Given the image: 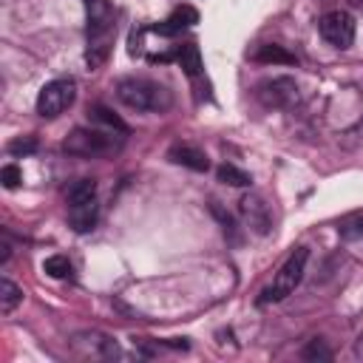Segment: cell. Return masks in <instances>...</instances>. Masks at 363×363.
<instances>
[{"mask_svg": "<svg viewBox=\"0 0 363 363\" xmlns=\"http://www.w3.org/2000/svg\"><path fill=\"white\" fill-rule=\"evenodd\" d=\"M85 3V20H88V48H85V62L88 68H99L113 45L116 34V11L111 0H82Z\"/></svg>", "mask_w": 363, "mask_h": 363, "instance_id": "6da1fadb", "label": "cell"}, {"mask_svg": "<svg viewBox=\"0 0 363 363\" xmlns=\"http://www.w3.org/2000/svg\"><path fill=\"white\" fill-rule=\"evenodd\" d=\"M116 96L133 108V111H150V113H162L173 105V94L153 79L145 77H125L116 82Z\"/></svg>", "mask_w": 363, "mask_h": 363, "instance_id": "7a4b0ae2", "label": "cell"}, {"mask_svg": "<svg viewBox=\"0 0 363 363\" xmlns=\"http://www.w3.org/2000/svg\"><path fill=\"white\" fill-rule=\"evenodd\" d=\"M125 133L119 130H108V128H74L68 133V139L62 142L65 153L71 156H82V159H96V156H111L122 147Z\"/></svg>", "mask_w": 363, "mask_h": 363, "instance_id": "3957f363", "label": "cell"}, {"mask_svg": "<svg viewBox=\"0 0 363 363\" xmlns=\"http://www.w3.org/2000/svg\"><path fill=\"white\" fill-rule=\"evenodd\" d=\"M99 218V201H96V182L79 179L68 187V224L77 233H91Z\"/></svg>", "mask_w": 363, "mask_h": 363, "instance_id": "277c9868", "label": "cell"}, {"mask_svg": "<svg viewBox=\"0 0 363 363\" xmlns=\"http://www.w3.org/2000/svg\"><path fill=\"white\" fill-rule=\"evenodd\" d=\"M306 261H309V250H306V247H295V250L289 252V258L281 264V269L275 272L272 284L258 295V306L278 303V301H284L286 295H292V292H295V286H298V284H301V278H303Z\"/></svg>", "mask_w": 363, "mask_h": 363, "instance_id": "5b68a950", "label": "cell"}, {"mask_svg": "<svg viewBox=\"0 0 363 363\" xmlns=\"http://www.w3.org/2000/svg\"><path fill=\"white\" fill-rule=\"evenodd\" d=\"M74 99H77V82L71 77L51 79L37 94V113L43 119H57L60 113H65L74 105Z\"/></svg>", "mask_w": 363, "mask_h": 363, "instance_id": "8992f818", "label": "cell"}, {"mask_svg": "<svg viewBox=\"0 0 363 363\" xmlns=\"http://www.w3.org/2000/svg\"><path fill=\"white\" fill-rule=\"evenodd\" d=\"M320 37L335 48H349L354 40V17L343 9H332L318 20Z\"/></svg>", "mask_w": 363, "mask_h": 363, "instance_id": "52a82bcc", "label": "cell"}, {"mask_svg": "<svg viewBox=\"0 0 363 363\" xmlns=\"http://www.w3.org/2000/svg\"><path fill=\"white\" fill-rule=\"evenodd\" d=\"M258 99L267 108H289L298 102V85L292 77H275V79H264L258 85Z\"/></svg>", "mask_w": 363, "mask_h": 363, "instance_id": "ba28073f", "label": "cell"}, {"mask_svg": "<svg viewBox=\"0 0 363 363\" xmlns=\"http://www.w3.org/2000/svg\"><path fill=\"white\" fill-rule=\"evenodd\" d=\"M238 213H241L244 224H247L255 235H267V233L272 230V210H269V204L264 201V196L247 193V196L238 201Z\"/></svg>", "mask_w": 363, "mask_h": 363, "instance_id": "9c48e42d", "label": "cell"}, {"mask_svg": "<svg viewBox=\"0 0 363 363\" xmlns=\"http://www.w3.org/2000/svg\"><path fill=\"white\" fill-rule=\"evenodd\" d=\"M74 349L82 357H116L119 354L116 343L102 332H79V335H74Z\"/></svg>", "mask_w": 363, "mask_h": 363, "instance_id": "30bf717a", "label": "cell"}, {"mask_svg": "<svg viewBox=\"0 0 363 363\" xmlns=\"http://www.w3.org/2000/svg\"><path fill=\"white\" fill-rule=\"evenodd\" d=\"M196 23H199V11H196L193 6H179V9L170 11L167 20L150 26V31H153V34H162V37H173V34H179L182 28H190V26H196Z\"/></svg>", "mask_w": 363, "mask_h": 363, "instance_id": "8fae6325", "label": "cell"}, {"mask_svg": "<svg viewBox=\"0 0 363 363\" xmlns=\"http://www.w3.org/2000/svg\"><path fill=\"white\" fill-rule=\"evenodd\" d=\"M167 159H170V162H176V164H182V167L199 170V173H204V170L210 167L207 156H204L199 147H193V145H173V147H170V153H167Z\"/></svg>", "mask_w": 363, "mask_h": 363, "instance_id": "7c38bea8", "label": "cell"}, {"mask_svg": "<svg viewBox=\"0 0 363 363\" xmlns=\"http://www.w3.org/2000/svg\"><path fill=\"white\" fill-rule=\"evenodd\" d=\"M173 57H176V62L184 68L187 77H196V74L201 71V54H199V45H196V43H184V45H179Z\"/></svg>", "mask_w": 363, "mask_h": 363, "instance_id": "4fadbf2b", "label": "cell"}, {"mask_svg": "<svg viewBox=\"0 0 363 363\" xmlns=\"http://www.w3.org/2000/svg\"><path fill=\"white\" fill-rule=\"evenodd\" d=\"M88 116H91V122H94V125H99V128L128 133V125H125L113 111H108L105 105H91V108H88Z\"/></svg>", "mask_w": 363, "mask_h": 363, "instance_id": "5bb4252c", "label": "cell"}, {"mask_svg": "<svg viewBox=\"0 0 363 363\" xmlns=\"http://www.w3.org/2000/svg\"><path fill=\"white\" fill-rule=\"evenodd\" d=\"M252 60H255V62H281V65H295V57H292L286 48L272 45V43L261 45V48L252 54Z\"/></svg>", "mask_w": 363, "mask_h": 363, "instance_id": "9a60e30c", "label": "cell"}, {"mask_svg": "<svg viewBox=\"0 0 363 363\" xmlns=\"http://www.w3.org/2000/svg\"><path fill=\"white\" fill-rule=\"evenodd\" d=\"M20 301H23V289H20L14 281L0 278V312H3V315H11Z\"/></svg>", "mask_w": 363, "mask_h": 363, "instance_id": "2e32d148", "label": "cell"}, {"mask_svg": "<svg viewBox=\"0 0 363 363\" xmlns=\"http://www.w3.org/2000/svg\"><path fill=\"white\" fill-rule=\"evenodd\" d=\"M216 176H218V182H224V184H233V187H247L250 182H252V176L250 173H244V170H238L235 164H221L218 170H216Z\"/></svg>", "mask_w": 363, "mask_h": 363, "instance_id": "e0dca14e", "label": "cell"}, {"mask_svg": "<svg viewBox=\"0 0 363 363\" xmlns=\"http://www.w3.org/2000/svg\"><path fill=\"white\" fill-rule=\"evenodd\" d=\"M43 272L51 278H68L71 275V261L65 255H51L43 261Z\"/></svg>", "mask_w": 363, "mask_h": 363, "instance_id": "ac0fdd59", "label": "cell"}, {"mask_svg": "<svg viewBox=\"0 0 363 363\" xmlns=\"http://www.w3.org/2000/svg\"><path fill=\"white\" fill-rule=\"evenodd\" d=\"M301 357H303V360H332V349H329L320 337H315V340L306 343V349L301 352Z\"/></svg>", "mask_w": 363, "mask_h": 363, "instance_id": "d6986e66", "label": "cell"}, {"mask_svg": "<svg viewBox=\"0 0 363 363\" xmlns=\"http://www.w3.org/2000/svg\"><path fill=\"white\" fill-rule=\"evenodd\" d=\"M343 241H363V218H349L340 224Z\"/></svg>", "mask_w": 363, "mask_h": 363, "instance_id": "ffe728a7", "label": "cell"}, {"mask_svg": "<svg viewBox=\"0 0 363 363\" xmlns=\"http://www.w3.org/2000/svg\"><path fill=\"white\" fill-rule=\"evenodd\" d=\"M34 150H37V139L34 136H20V139H14L9 145V153H14V156H26V153H34Z\"/></svg>", "mask_w": 363, "mask_h": 363, "instance_id": "44dd1931", "label": "cell"}, {"mask_svg": "<svg viewBox=\"0 0 363 363\" xmlns=\"http://www.w3.org/2000/svg\"><path fill=\"white\" fill-rule=\"evenodd\" d=\"M0 182H3V187L14 190V187L23 182V173H20V167H17V164H6V167H3V173H0Z\"/></svg>", "mask_w": 363, "mask_h": 363, "instance_id": "7402d4cb", "label": "cell"}, {"mask_svg": "<svg viewBox=\"0 0 363 363\" xmlns=\"http://www.w3.org/2000/svg\"><path fill=\"white\" fill-rule=\"evenodd\" d=\"M354 354H357V357L363 360V335H360V337L354 340Z\"/></svg>", "mask_w": 363, "mask_h": 363, "instance_id": "603a6c76", "label": "cell"}, {"mask_svg": "<svg viewBox=\"0 0 363 363\" xmlns=\"http://www.w3.org/2000/svg\"><path fill=\"white\" fill-rule=\"evenodd\" d=\"M349 3H352V6H363V0H349Z\"/></svg>", "mask_w": 363, "mask_h": 363, "instance_id": "cb8c5ba5", "label": "cell"}]
</instances>
